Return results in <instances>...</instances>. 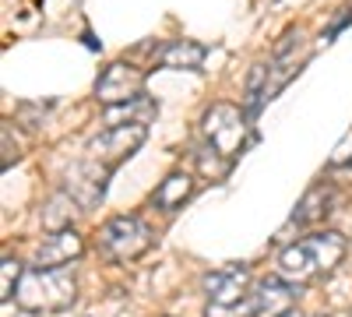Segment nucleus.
Returning <instances> with one entry per match:
<instances>
[{"label":"nucleus","instance_id":"12","mask_svg":"<svg viewBox=\"0 0 352 317\" xmlns=\"http://www.w3.org/2000/svg\"><path fill=\"white\" fill-rule=\"evenodd\" d=\"M204 56H208V46L197 39H173L162 53H159V67L166 71H201Z\"/></svg>","mask_w":352,"mask_h":317},{"label":"nucleus","instance_id":"10","mask_svg":"<svg viewBox=\"0 0 352 317\" xmlns=\"http://www.w3.org/2000/svg\"><path fill=\"white\" fill-rule=\"evenodd\" d=\"M254 303H257V317H278L282 310L296 307V282H289L285 275H268L254 285Z\"/></svg>","mask_w":352,"mask_h":317},{"label":"nucleus","instance_id":"11","mask_svg":"<svg viewBox=\"0 0 352 317\" xmlns=\"http://www.w3.org/2000/svg\"><path fill=\"white\" fill-rule=\"evenodd\" d=\"M194 187H197L194 173H184V169L169 173V177L155 187V194H152V208H159V212H176V208H184L187 201L194 197Z\"/></svg>","mask_w":352,"mask_h":317},{"label":"nucleus","instance_id":"2","mask_svg":"<svg viewBox=\"0 0 352 317\" xmlns=\"http://www.w3.org/2000/svg\"><path fill=\"white\" fill-rule=\"evenodd\" d=\"M78 300V275L71 265L56 268H25L14 303L28 314H60Z\"/></svg>","mask_w":352,"mask_h":317},{"label":"nucleus","instance_id":"5","mask_svg":"<svg viewBox=\"0 0 352 317\" xmlns=\"http://www.w3.org/2000/svg\"><path fill=\"white\" fill-rule=\"evenodd\" d=\"M148 138V124H116V127H106L102 134H96L88 141V159L102 162L106 169H116L124 166Z\"/></svg>","mask_w":352,"mask_h":317},{"label":"nucleus","instance_id":"22","mask_svg":"<svg viewBox=\"0 0 352 317\" xmlns=\"http://www.w3.org/2000/svg\"><path fill=\"white\" fill-rule=\"evenodd\" d=\"M320 317H328V314H320Z\"/></svg>","mask_w":352,"mask_h":317},{"label":"nucleus","instance_id":"6","mask_svg":"<svg viewBox=\"0 0 352 317\" xmlns=\"http://www.w3.org/2000/svg\"><path fill=\"white\" fill-rule=\"evenodd\" d=\"M144 81H148V71H144V67H138L131 61H113L96 78V102L116 106V102L138 99L144 92Z\"/></svg>","mask_w":352,"mask_h":317},{"label":"nucleus","instance_id":"21","mask_svg":"<svg viewBox=\"0 0 352 317\" xmlns=\"http://www.w3.org/2000/svg\"><path fill=\"white\" fill-rule=\"evenodd\" d=\"M278 317H307V314H303V310H300V307H289V310H282V314H278Z\"/></svg>","mask_w":352,"mask_h":317},{"label":"nucleus","instance_id":"17","mask_svg":"<svg viewBox=\"0 0 352 317\" xmlns=\"http://www.w3.org/2000/svg\"><path fill=\"white\" fill-rule=\"evenodd\" d=\"M21 275H25V268L14 261L11 254H4V261H0V300H4V303L18 293V282H21Z\"/></svg>","mask_w":352,"mask_h":317},{"label":"nucleus","instance_id":"4","mask_svg":"<svg viewBox=\"0 0 352 317\" xmlns=\"http://www.w3.org/2000/svg\"><path fill=\"white\" fill-rule=\"evenodd\" d=\"M247 109L232 106V102H215L212 109H204L201 117V134L212 149H219L222 155L236 159L243 149H247Z\"/></svg>","mask_w":352,"mask_h":317},{"label":"nucleus","instance_id":"3","mask_svg":"<svg viewBox=\"0 0 352 317\" xmlns=\"http://www.w3.org/2000/svg\"><path fill=\"white\" fill-rule=\"evenodd\" d=\"M152 243H155V233L141 215H113L99 226V250L113 265L138 261V257L152 250Z\"/></svg>","mask_w":352,"mask_h":317},{"label":"nucleus","instance_id":"8","mask_svg":"<svg viewBox=\"0 0 352 317\" xmlns=\"http://www.w3.org/2000/svg\"><path fill=\"white\" fill-rule=\"evenodd\" d=\"M204 293H208V303H215V307L240 303L250 293V268L247 265H229V268L204 275Z\"/></svg>","mask_w":352,"mask_h":317},{"label":"nucleus","instance_id":"15","mask_svg":"<svg viewBox=\"0 0 352 317\" xmlns=\"http://www.w3.org/2000/svg\"><path fill=\"white\" fill-rule=\"evenodd\" d=\"M78 212H85L78 201H74L67 190H56V194L46 201V208H43V226L50 229V233H53V229H67Z\"/></svg>","mask_w":352,"mask_h":317},{"label":"nucleus","instance_id":"16","mask_svg":"<svg viewBox=\"0 0 352 317\" xmlns=\"http://www.w3.org/2000/svg\"><path fill=\"white\" fill-rule=\"evenodd\" d=\"M232 162H236V159L222 155L219 149L208 145V141H204V149L197 152V173H201L204 180H226L229 173H232Z\"/></svg>","mask_w":352,"mask_h":317},{"label":"nucleus","instance_id":"14","mask_svg":"<svg viewBox=\"0 0 352 317\" xmlns=\"http://www.w3.org/2000/svg\"><path fill=\"white\" fill-rule=\"evenodd\" d=\"M155 113H159V106L141 92L138 99L106 106V109H102V124H106V127H116V124H152Z\"/></svg>","mask_w":352,"mask_h":317},{"label":"nucleus","instance_id":"13","mask_svg":"<svg viewBox=\"0 0 352 317\" xmlns=\"http://www.w3.org/2000/svg\"><path fill=\"white\" fill-rule=\"evenodd\" d=\"M331 201H335V190H331V184H324V180H317L303 197H300V205H296V212H292V226H314V222H320L328 212H331Z\"/></svg>","mask_w":352,"mask_h":317},{"label":"nucleus","instance_id":"1","mask_svg":"<svg viewBox=\"0 0 352 317\" xmlns=\"http://www.w3.org/2000/svg\"><path fill=\"white\" fill-rule=\"evenodd\" d=\"M345 254H349L345 237L335 233V229H324V233H314V237H303L296 243L282 247L278 250V275H285L296 285H307L317 275L335 272L345 261Z\"/></svg>","mask_w":352,"mask_h":317},{"label":"nucleus","instance_id":"20","mask_svg":"<svg viewBox=\"0 0 352 317\" xmlns=\"http://www.w3.org/2000/svg\"><path fill=\"white\" fill-rule=\"evenodd\" d=\"M0 141H4V169H11V162H18V145H14V152H11V124H4V131H0Z\"/></svg>","mask_w":352,"mask_h":317},{"label":"nucleus","instance_id":"19","mask_svg":"<svg viewBox=\"0 0 352 317\" xmlns=\"http://www.w3.org/2000/svg\"><path fill=\"white\" fill-rule=\"evenodd\" d=\"M352 166V127L345 131V138L335 145V152L328 155V169H349Z\"/></svg>","mask_w":352,"mask_h":317},{"label":"nucleus","instance_id":"9","mask_svg":"<svg viewBox=\"0 0 352 317\" xmlns=\"http://www.w3.org/2000/svg\"><path fill=\"white\" fill-rule=\"evenodd\" d=\"M85 254V237L78 233L74 226L67 229H53V233L39 243L36 250V265L39 268H56V265H71Z\"/></svg>","mask_w":352,"mask_h":317},{"label":"nucleus","instance_id":"7","mask_svg":"<svg viewBox=\"0 0 352 317\" xmlns=\"http://www.w3.org/2000/svg\"><path fill=\"white\" fill-rule=\"evenodd\" d=\"M109 173H113V169H106L102 162L88 159V162H81V166H74V169L67 173L64 190L78 201L81 208H92V205H99L102 194H106V177H109Z\"/></svg>","mask_w":352,"mask_h":317},{"label":"nucleus","instance_id":"18","mask_svg":"<svg viewBox=\"0 0 352 317\" xmlns=\"http://www.w3.org/2000/svg\"><path fill=\"white\" fill-rule=\"evenodd\" d=\"M204 317H257L254 293H247L240 303H229V307H215V303H208V307H204Z\"/></svg>","mask_w":352,"mask_h":317}]
</instances>
